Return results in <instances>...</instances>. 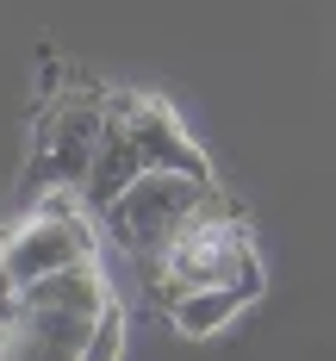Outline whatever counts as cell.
Wrapping results in <instances>:
<instances>
[{"instance_id":"3","label":"cell","mask_w":336,"mask_h":361,"mask_svg":"<svg viewBox=\"0 0 336 361\" xmlns=\"http://www.w3.org/2000/svg\"><path fill=\"white\" fill-rule=\"evenodd\" d=\"M94 206H81V193H37V206L13 231H0V299L32 287L44 274L100 255V231H94Z\"/></svg>"},{"instance_id":"1","label":"cell","mask_w":336,"mask_h":361,"mask_svg":"<svg viewBox=\"0 0 336 361\" xmlns=\"http://www.w3.org/2000/svg\"><path fill=\"white\" fill-rule=\"evenodd\" d=\"M125 305L100 255L69 262L0 299V361H118Z\"/></svg>"},{"instance_id":"5","label":"cell","mask_w":336,"mask_h":361,"mask_svg":"<svg viewBox=\"0 0 336 361\" xmlns=\"http://www.w3.org/2000/svg\"><path fill=\"white\" fill-rule=\"evenodd\" d=\"M256 299L237 287H187V293H168L162 299V312H168V324L193 336V343H206V336H224V330L237 324L243 312H249Z\"/></svg>"},{"instance_id":"4","label":"cell","mask_w":336,"mask_h":361,"mask_svg":"<svg viewBox=\"0 0 336 361\" xmlns=\"http://www.w3.org/2000/svg\"><path fill=\"white\" fill-rule=\"evenodd\" d=\"M149 281H156V299L187 293V287H237V293H249V299H261L268 268H261V255H256V243H249L237 206H224V212L199 218L181 243L149 268Z\"/></svg>"},{"instance_id":"2","label":"cell","mask_w":336,"mask_h":361,"mask_svg":"<svg viewBox=\"0 0 336 361\" xmlns=\"http://www.w3.org/2000/svg\"><path fill=\"white\" fill-rule=\"evenodd\" d=\"M224 206L230 200L218 193L212 169H175V162H162V169H144L131 187H118L100 206V224H106V237H118V250L131 262L156 268L199 218L224 212Z\"/></svg>"}]
</instances>
